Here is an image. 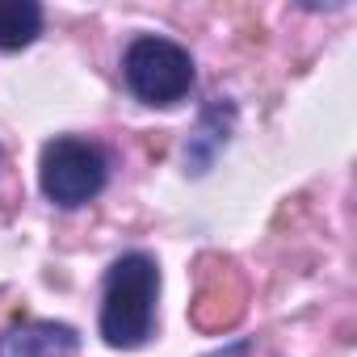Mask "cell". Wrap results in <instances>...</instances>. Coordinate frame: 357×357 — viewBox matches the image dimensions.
Wrapping results in <instances>:
<instances>
[{
    "mask_svg": "<svg viewBox=\"0 0 357 357\" xmlns=\"http://www.w3.org/2000/svg\"><path fill=\"white\" fill-rule=\"evenodd\" d=\"M194 324L202 332H223L244 315V278L236 273V265L206 257L202 261V278H198V298L190 307Z\"/></svg>",
    "mask_w": 357,
    "mask_h": 357,
    "instance_id": "obj_4",
    "label": "cell"
},
{
    "mask_svg": "<svg viewBox=\"0 0 357 357\" xmlns=\"http://www.w3.org/2000/svg\"><path fill=\"white\" fill-rule=\"evenodd\" d=\"M122 76H126V89L143 105H176L194 89V59L185 47L155 38V34H143L126 47Z\"/></svg>",
    "mask_w": 357,
    "mask_h": 357,
    "instance_id": "obj_2",
    "label": "cell"
},
{
    "mask_svg": "<svg viewBox=\"0 0 357 357\" xmlns=\"http://www.w3.org/2000/svg\"><path fill=\"white\" fill-rule=\"evenodd\" d=\"M248 349H252L248 340H231V344H223V349H215L211 357H248Z\"/></svg>",
    "mask_w": 357,
    "mask_h": 357,
    "instance_id": "obj_7",
    "label": "cell"
},
{
    "mask_svg": "<svg viewBox=\"0 0 357 357\" xmlns=\"http://www.w3.org/2000/svg\"><path fill=\"white\" fill-rule=\"evenodd\" d=\"M155 294H160V269L147 252H126L105 273L101 294V336L114 349H139L151 336L155 324Z\"/></svg>",
    "mask_w": 357,
    "mask_h": 357,
    "instance_id": "obj_1",
    "label": "cell"
},
{
    "mask_svg": "<svg viewBox=\"0 0 357 357\" xmlns=\"http://www.w3.org/2000/svg\"><path fill=\"white\" fill-rule=\"evenodd\" d=\"M43 34V5L34 0H0V51H22Z\"/></svg>",
    "mask_w": 357,
    "mask_h": 357,
    "instance_id": "obj_6",
    "label": "cell"
},
{
    "mask_svg": "<svg viewBox=\"0 0 357 357\" xmlns=\"http://www.w3.org/2000/svg\"><path fill=\"white\" fill-rule=\"evenodd\" d=\"M109 176V160L97 143L89 139H51L43 147V164H38V181L43 194L55 206H84L105 190Z\"/></svg>",
    "mask_w": 357,
    "mask_h": 357,
    "instance_id": "obj_3",
    "label": "cell"
},
{
    "mask_svg": "<svg viewBox=\"0 0 357 357\" xmlns=\"http://www.w3.org/2000/svg\"><path fill=\"white\" fill-rule=\"evenodd\" d=\"M80 336L55 319H22L0 332V357H76Z\"/></svg>",
    "mask_w": 357,
    "mask_h": 357,
    "instance_id": "obj_5",
    "label": "cell"
}]
</instances>
